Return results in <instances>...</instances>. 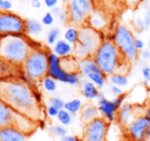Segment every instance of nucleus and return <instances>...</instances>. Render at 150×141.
Wrapping results in <instances>:
<instances>
[{
    "instance_id": "obj_1",
    "label": "nucleus",
    "mask_w": 150,
    "mask_h": 141,
    "mask_svg": "<svg viewBox=\"0 0 150 141\" xmlns=\"http://www.w3.org/2000/svg\"><path fill=\"white\" fill-rule=\"evenodd\" d=\"M0 100L34 121L40 119V103L36 100L33 87L21 79L0 80Z\"/></svg>"
},
{
    "instance_id": "obj_2",
    "label": "nucleus",
    "mask_w": 150,
    "mask_h": 141,
    "mask_svg": "<svg viewBox=\"0 0 150 141\" xmlns=\"http://www.w3.org/2000/svg\"><path fill=\"white\" fill-rule=\"evenodd\" d=\"M92 57L107 77L115 73L127 75L131 64L111 40L103 41Z\"/></svg>"
},
{
    "instance_id": "obj_3",
    "label": "nucleus",
    "mask_w": 150,
    "mask_h": 141,
    "mask_svg": "<svg viewBox=\"0 0 150 141\" xmlns=\"http://www.w3.org/2000/svg\"><path fill=\"white\" fill-rule=\"evenodd\" d=\"M33 50L31 39L26 35L4 36L0 42V58L16 67H22L23 62Z\"/></svg>"
},
{
    "instance_id": "obj_4",
    "label": "nucleus",
    "mask_w": 150,
    "mask_h": 141,
    "mask_svg": "<svg viewBox=\"0 0 150 141\" xmlns=\"http://www.w3.org/2000/svg\"><path fill=\"white\" fill-rule=\"evenodd\" d=\"M49 69V51L44 48L33 49L22 64V72L34 81H41Z\"/></svg>"
},
{
    "instance_id": "obj_5",
    "label": "nucleus",
    "mask_w": 150,
    "mask_h": 141,
    "mask_svg": "<svg viewBox=\"0 0 150 141\" xmlns=\"http://www.w3.org/2000/svg\"><path fill=\"white\" fill-rule=\"evenodd\" d=\"M112 41L130 64L138 60L140 51L136 48V37L128 26L124 24L117 25L112 33Z\"/></svg>"
},
{
    "instance_id": "obj_6",
    "label": "nucleus",
    "mask_w": 150,
    "mask_h": 141,
    "mask_svg": "<svg viewBox=\"0 0 150 141\" xmlns=\"http://www.w3.org/2000/svg\"><path fill=\"white\" fill-rule=\"evenodd\" d=\"M93 11L92 0H67L65 12L71 26L82 27L86 25L88 18Z\"/></svg>"
},
{
    "instance_id": "obj_7",
    "label": "nucleus",
    "mask_w": 150,
    "mask_h": 141,
    "mask_svg": "<svg viewBox=\"0 0 150 141\" xmlns=\"http://www.w3.org/2000/svg\"><path fill=\"white\" fill-rule=\"evenodd\" d=\"M26 35V20L11 11H0V37Z\"/></svg>"
},
{
    "instance_id": "obj_8",
    "label": "nucleus",
    "mask_w": 150,
    "mask_h": 141,
    "mask_svg": "<svg viewBox=\"0 0 150 141\" xmlns=\"http://www.w3.org/2000/svg\"><path fill=\"white\" fill-rule=\"evenodd\" d=\"M47 75L55 79L56 81L71 86H78L81 83V74L67 73L63 71L60 64V57H58L53 52H49V69Z\"/></svg>"
},
{
    "instance_id": "obj_9",
    "label": "nucleus",
    "mask_w": 150,
    "mask_h": 141,
    "mask_svg": "<svg viewBox=\"0 0 150 141\" xmlns=\"http://www.w3.org/2000/svg\"><path fill=\"white\" fill-rule=\"evenodd\" d=\"M105 40H106V32L105 31L99 32V31L94 30L87 25L80 27V36L78 43L87 50L90 56H93V54L96 52L100 44Z\"/></svg>"
},
{
    "instance_id": "obj_10",
    "label": "nucleus",
    "mask_w": 150,
    "mask_h": 141,
    "mask_svg": "<svg viewBox=\"0 0 150 141\" xmlns=\"http://www.w3.org/2000/svg\"><path fill=\"white\" fill-rule=\"evenodd\" d=\"M109 124L110 123L101 117L85 124L81 141H106Z\"/></svg>"
},
{
    "instance_id": "obj_11",
    "label": "nucleus",
    "mask_w": 150,
    "mask_h": 141,
    "mask_svg": "<svg viewBox=\"0 0 150 141\" xmlns=\"http://www.w3.org/2000/svg\"><path fill=\"white\" fill-rule=\"evenodd\" d=\"M149 126L150 120L147 119L144 115H135L125 129L129 137L133 141H144Z\"/></svg>"
},
{
    "instance_id": "obj_12",
    "label": "nucleus",
    "mask_w": 150,
    "mask_h": 141,
    "mask_svg": "<svg viewBox=\"0 0 150 141\" xmlns=\"http://www.w3.org/2000/svg\"><path fill=\"white\" fill-rule=\"evenodd\" d=\"M97 107H98L99 115L101 118L106 120L108 123H113L117 120V113L119 111V106L115 104L113 99L107 98L101 92L97 99Z\"/></svg>"
},
{
    "instance_id": "obj_13",
    "label": "nucleus",
    "mask_w": 150,
    "mask_h": 141,
    "mask_svg": "<svg viewBox=\"0 0 150 141\" xmlns=\"http://www.w3.org/2000/svg\"><path fill=\"white\" fill-rule=\"evenodd\" d=\"M87 26L93 28L96 31H104L106 28H108L109 20L105 13H103L100 10H93L86 22Z\"/></svg>"
},
{
    "instance_id": "obj_14",
    "label": "nucleus",
    "mask_w": 150,
    "mask_h": 141,
    "mask_svg": "<svg viewBox=\"0 0 150 141\" xmlns=\"http://www.w3.org/2000/svg\"><path fill=\"white\" fill-rule=\"evenodd\" d=\"M0 141H27V134L14 126L0 128Z\"/></svg>"
},
{
    "instance_id": "obj_15",
    "label": "nucleus",
    "mask_w": 150,
    "mask_h": 141,
    "mask_svg": "<svg viewBox=\"0 0 150 141\" xmlns=\"http://www.w3.org/2000/svg\"><path fill=\"white\" fill-rule=\"evenodd\" d=\"M18 113L8 106L4 101L0 100V128L6 126H14Z\"/></svg>"
},
{
    "instance_id": "obj_16",
    "label": "nucleus",
    "mask_w": 150,
    "mask_h": 141,
    "mask_svg": "<svg viewBox=\"0 0 150 141\" xmlns=\"http://www.w3.org/2000/svg\"><path fill=\"white\" fill-rule=\"evenodd\" d=\"M134 109L135 107L132 103L126 102L122 107H120L117 113V122L120 127L126 128L128 124L132 121V119L135 117L134 115Z\"/></svg>"
},
{
    "instance_id": "obj_17",
    "label": "nucleus",
    "mask_w": 150,
    "mask_h": 141,
    "mask_svg": "<svg viewBox=\"0 0 150 141\" xmlns=\"http://www.w3.org/2000/svg\"><path fill=\"white\" fill-rule=\"evenodd\" d=\"M74 50H75L74 45L69 44L64 39H59L52 47V52L60 58L74 55Z\"/></svg>"
},
{
    "instance_id": "obj_18",
    "label": "nucleus",
    "mask_w": 150,
    "mask_h": 141,
    "mask_svg": "<svg viewBox=\"0 0 150 141\" xmlns=\"http://www.w3.org/2000/svg\"><path fill=\"white\" fill-rule=\"evenodd\" d=\"M98 117H100L98 107L93 103L84 104L81 111H80V120H81V122L84 125L90 123V122H92L93 120H95Z\"/></svg>"
},
{
    "instance_id": "obj_19",
    "label": "nucleus",
    "mask_w": 150,
    "mask_h": 141,
    "mask_svg": "<svg viewBox=\"0 0 150 141\" xmlns=\"http://www.w3.org/2000/svg\"><path fill=\"white\" fill-rule=\"evenodd\" d=\"M79 72L81 75L87 77L91 73H98V72H102L100 70L93 57H87L84 60H79Z\"/></svg>"
},
{
    "instance_id": "obj_20",
    "label": "nucleus",
    "mask_w": 150,
    "mask_h": 141,
    "mask_svg": "<svg viewBox=\"0 0 150 141\" xmlns=\"http://www.w3.org/2000/svg\"><path fill=\"white\" fill-rule=\"evenodd\" d=\"M82 94L88 100L98 99L99 95L101 94L100 89L95 84L90 81H85L82 85Z\"/></svg>"
},
{
    "instance_id": "obj_21",
    "label": "nucleus",
    "mask_w": 150,
    "mask_h": 141,
    "mask_svg": "<svg viewBox=\"0 0 150 141\" xmlns=\"http://www.w3.org/2000/svg\"><path fill=\"white\" fill-rule=\"evenodd\" d=\"M60 64L63 71L67 73H80L79 72V60L75 55L69 57L60 58Z\"/></svg>"
},
{
    "instance_id": "obj_22",
    "label": "nucleus",
    "mask_w": 150,
    "mask_h": 141,
    "mask_svg": "<svg viewBox=\"0 0 150 141\" xmlns=\"http://www.w3.org/2000/svg\"><path fill=\"white\" fill-rule=\"evenodd\" d=\"M16 68L18 67L10 64L9 62L0 58V80L12 78L14 74L16 73Z\"/></svg>"
},
{
    "instance_id": "obj_23",
    "label": "nucleus",
    "mask_w": 150,
    "mask_h": 141,
    "mask_svg": "<svg viewBox=\"0 0 150 141\" xmlns=\"http://www.w3.org/2000/svg\"><path fill=\"white\" fill-rule=\"evenodd\" d=\"M43 25L41 22L35 18H28L26 20V35L36 36L42 32Z\"/></svg>"
},
{
    "instance_id": "obj_24",
    "label": "nucleus",
    "mask_w": 150,
    "mask_h": 141,
    "mask_svg": "<svg viewBox=\"0 0 150 141\" xmlns=\"http://www.w3.org/2000/svg\"><path fill=\"white\" fill-rule=\"evenodd\" d=\"M79 36H80V28L76 26H69L65 29L64 33H63V39L69 44L75 46L79 41Z\"/></svg>"
},
{
    "instance_id": "obj_25",
    "label": "nucleus",
    "mask_w": 150,
    "mask_h": 141,
    "mask_svg": "<svg viewBox=\"0 0 150 141\" xmlns=\"http://www.w3.org/2000/svg\"><path fill=\"white\" fill-rule=\"evenodd\" d=\"M107 80L109 81L110 85L117 86V87H120V88L127 87L129 84V78H128V76L125 75V74H120V73L112 74V75L107 77Z\"/></svg>"
},
{
    "instance_id": "obj_26",
    "label": "nucleus",
    "mask_w": 150,
    "mask_h": 141,
    "mask_svg": "<svg viewBox=\"0 0 150 141\" xmlns=\"http://www.w3.org/2000/svg\"><path fill=\"white\" fill-rule=\"evenodd\" d=\"M88 79V81L92 82L93 84L97 86L99 89H102L103 87H105L107 82V76L105 75L103 72H98V73H91L86 77Z\"/></svg>"
},
{
    "instance_id": "obj_27",
    "label": "nucleus",
    "mask_w": 150,
    "mask_h": 141,
    "mask_svg": "<svg viewBox=\"0 0 150 141\" xmlns=\"http://www.w3.org/2000/svg\"><path fill=\"white\" fill-rule=\"evenodd\" d=\"M83 101L79 98H74L69 101L65 102L64 104V109L67 111L69 113H71V115H77L81 111L82 107H83Z\"/></svg>"
},
{
    "instance_id": "obj_28",
    "label": "nucleus",
    "mask_w": 150,
    "mask_h": 141,
    "mask_svg": "<svg viewBox=\"0 0 150 141\" xmlns=\"http://www.w3.org/2000/svg\"><path fill=\"white\" fill-rule=\"evenodd\" d=\"M41 85H42V87H43V89L47 92H55L56 89H57L56 80L51 78L48 75L41 80Z\"/></svg>"
},
{
    "instance_id": "obj_29",
    "label": "nucleus",
    "mask_w": 150,
    "mask_h": 141,
    "mask_svg": "<svg viewBox=\"0 0 150 141\" xmlns=\"http://www.w3.org/2000/svg\"><path fill=\"white\" fill-rule=\"evenodd\" d=\"M73 115H71V113H69V111L63 108L59 111V113H58L56 119L58 120V122H59L61 125L65 127V126L71 125V123H73Z\"/></svg>"
},
{
    "instance_id": "obj_30",
    "label": "nucleus",
    "mask_w": 150,
    "mask_h": 141,
    "mask_svg": "<svg viewBox=\"0 0 150 141\" xmlns=\"http://www.w3.org/2000/svg\"><path fill=\"white\" fill-rule=\"evenodd\" d=\"M48 132L51 134L52 136L55 137H63V136L67 135V130L65 129L64 126L62 125H52L48 128Z\"/></svg>"
},
{
    "instance_id": "obj_31",
    "label": "nucleus",
    "mask_w": 150,
    "mask_h": 141,
    "mask_svg": "<svg viewBox=\"0 0 150 141\" xmlns=\"http://www.w3.org/2000/svg\"><path fill=\"white\" fill-rule=\"evenodd\" d=\"M60 31L58 28H52L49 30V32L47 33L46 36V42H47L48 45L53 46L56 42L58 41V37H59Z\"/></svg>"
},
{
    "instance_id": "obj_32",
    "label": "nucleus",
    "mask_w": 150,
    "mask_h": 141,
    "mask_svg": "<svg viewBox=\"0 0 150 141\" xmlns=\"http://www.w3.org/2000/svg\"><path fill=\"white\" fill-rule=\"evenodd\" d=\"M133 28H134V30L136 31L137 33H143L146 30L144 20L141 18H136L133 21Z\"/></svg>"
},
{
    "instance_id": "obj_33",
    "label": "nucleus",
    "mask_w": 150,
    "mask_h": 141,
    "mask_svg": "<svg viewBox=\"0 0 150 141\" xmlns=\"http://www.w3.org/2000/svg\"><path fill=\"white\" fill-rule=\"evenodd\" d=\"M41 23L44 26H51L54 23V16L52 14L51 11H47L44 13V16L41 18Z\"/></svg>"
},
{
    "instance_id": "obj_34",
    "label": "nucleus",
    "mask_w": 150,
    "mask_h": 141,
    "mask_svg": "<svg viewBox=\"0 0 150 141\" xmlns=\"http://www.w3.org/2000/svg\"><path fill=\"white\" fill-rule=\"evenodd\" d=\"M64 104H65V102L59 97H51L49 99V106L56 107V108H58L59 111L64 108Z\"/></svg>"
},
{
    "instance_id": "obj_35",
    "label": "nucleus",
    "mask_w": 150,
    "mask_h": 141,
    "mask_svg": "<svg viewBox=\"0 0 150 141\" xmlns=\"http://www.w3.org/2000/svg\"><path fill=\"white\" fill-rule=\"evenodd\" d=\"M142 77L145 85L150 84V66H145L142 69Z\"/></svg>"
},
{
    "instance_id": "obj_36",
    "label": "nucleus",
    "mask_w": 150,
    "mask_h": 141,
    "mask_svg": "<svg viewBox=\"0 0 150 141\" xmlns=\"http://www.w3.org/2000/svg\"><path fill=\"white\" fill-rule=\"evenodd\" d=\"M144 16H143V20L145 23V27L146 29H150V4L144 7Z\"/></svg>"
},
{
    "instance_id": "obj_37",
    "label": "nucleus",
    "mask_w": 150,
    "mask_h": 141,
    "mask_svg": "<svg viewBox=\"0 0 150 141\" xmlns=\"http://www.w3.org/2000/svg\"><path fill=\"white\" fill-rule=\"evenodd\" d=\"M109 91H110L111 95H112L113 97H117V96H120L125 93V92L122 91V88L117 87V86H115V85L109 86Z\"/></svg>"
},
{
    "instance_id": "obj_38",
    "label": "nucleus",
    "mask_w": 150,
    "mask_h": 141,
    "mask_svg": "<svg viewBox=\"0 0 150 141\" xmlns=\"http://www.w3.org/2000/svg\"><path fill=\"white\" fill-rule=\"evenodd\" d=\"M12 8V3L10 0H3L0 2V11H10Z\"/></svg>"
},
{
    "instance_id": "obj_39",
    "label": "nucleus",
    "mask_w": 150,
    "mask_h": 141,
    "mask_svg": "<svg viewBox=\"0 0 150 141\" xmlns=\"http://www.w3.org/2000/svg\"><path fill=\"white\" fill-rule=\"evenodd\" d=\"M112 99H113V101L115 102V104H117V106H119V108H120V107H122L127 102V94L124 93L122 95H120V96L113 97Z\"/></svg>"
},
{
    "instance_id": "obj_40",
    "label": "nucleus",
    "mask_w": 150,
    "mask_h": 141,
    "mask_svg": "<svg viewBox=\"0 0 150 141\" xmlns=\"http://www.w3.org/2000/svg\"><path fill=\"white\" fill-rule=\"evenodd\" d=\"M46 113H47V115L49 118H57L58 113H59V109L52 106H47Z\"/></svg>"
},
{
    "instance_id": "obj_41",
    "label": "nucleus",
    "mask_w": 150,
    "mask_h": 141,
    "mask_svg": "<svg viewBox=\"0 0 150 141\" xmlns=\"http://www.w3.org/2000/svg\"><path fill=\"white\" fill-rule=\"evenodd\" d=\"M139 57H140L142 60H144V62L150 60V50L149 49H143L142 51H140Z\"/></svg>"
},
{
    "instance_id": "obj_42",
    "label": "nucleus",
    "mask_w": 150,
    "mask_h": 141,
    "mask_svg": "<svg viewBox=\"0 0 150 141\" xmlns=\"http://www.w3.org/2000/svg\"><path fill=\"white\" fill-rule=\"evenodd\" d=\"M59 0H43L44 4L46 5V7L48 8H53L55 6H57V3Z\"/></svg>"
},
{
    "instance_id": "obj_43",
    "label": "nucleus",
    "mask_w": 150,
    "mask_h": 141,
    "mask_svg": "<svg viewBox=\"0 0 150 141\" xmlns=\"http://www.w3.org/2000/svg\"><path fill=\"white\" fill-rule=\"evenodd\" d=\"M136 48L139 51H142L143 49H145V42L140 38H136Z\"/></svg>"
},
{
    "instance_id": "obj_44",
    "label": "nucleus",
    "mask_w": 150,
    "mask_h": 141,
    "mask_svg": "<svg viewBox=\"0 0 150 141\" xmlns=\"http://www.w3.org/2000/svg\"><path fill=\"white\" fill-rule=\"evenodd\" d=\"M30 4L33 8L35 9H40L42 7V1L41 0H31L30 1Z\"/></svg>"
},
{
    "instance_id": "obj_45",
    "label": "nucleus",
    "mask_w": 150,
    "mask_h": 141,
    "mask_svg": "<svg viewBox=\"0 0 150 141\" xmlns=\"http://www.w3.org/2000/svg\"><path fill=\"white\" fill-rule=\"evenodd\" d=\"M126 1V3L128 4V5L132 6V7H135V6H138L140 3H142L143 0H125Z\"/></svg>"
},
{
    "instance_id": "obj_46",
    "label": "nucleus",
    "mask_w": 150,
    "mask_h": 141,
    "mask_svg": "<svg viewBox=\"0 0 150 141\" xmlns=\"http://www.w3.org/2000/svg\"><path fill=\"white\" fill-rule=\"evenodd\" d=\"M57 18H58V20H59L61 23H63V24H64V23H67V22H69V18H67V12H65V11L61 12Z\"/></svg>"
},
{
    "instance_id": "obj_47",
    "label": "nucleus",
    "mask_w": 150,
    "mask_h": 141,
    "mask_svg": "<svg viewBox=\"0 0 150 141\" xmlns=\"http://www.w3.org/2000/svg\"><path fill=\"white\" fill-rule=\"evenodd\" d=\"M51 12H52V14H53V16H58L61 12H62V9H61L60 7H58V6H55V7L51 8Z\"/></svg>"
},
{
    "instance_id": "obj_48",
    "label": "nucleus",
    "mask_w": 150,
    "mask_h": 141,
    "mask_svg": "<svg viewBox=\"0 0 150 141\" xmlns=\"http://www.w3.org/2000/svg\"><path fill=\"white\" fill-rule=\"evenodd\" d=\"M67 141H81V140L75 135H67Z\"/></svg>"
},
{
    "instance_id": "obj_49",
    "label": "nucleus",
    "mask_w": 150,
    "mask_h": 141,
    "mask_svg": "<svg viewBox=\"0 0 150 141\" xmlns=\"http://www.w3.org/2000/svg\"><path fill=\"white\" fill-rule=\"evenodd\" d=\"M144 115H145V117H146L148 120H150V107H147V108L145 109Z\"/></svg>"
},
{
    "instance_id": "obj_50",
    "label": "nucleus",
    "mask_w": 150,
    "mask_h": 141,
    "mask_svg": "<svg viewBox=\"0 0 150 141\" xmlns=\"http://www.w3.org/2000/svg\"><path fill=\"white\" fill-rule=\"evenodd\" d=\"M144 141H150V126H149L148 130H147V132H146V136H145Z\"/></svg>"
},
{
    "instance_id": "obj_51",
    "label": "nucleus",
    "mask_w": 150,
    "mask_h": 141,
    "mask_svg": "<svg viewBox=\"0 0 150 141\" xmlns=\"http://www.w3.org/2000/svg\"><path fill=\"white\" fill-rule=\"evenodd\" d=\"M147 47H148V49L150 50V39L148 40V43H147Z\"/></svg>"
},
{
    "instance_id": "obj_52",
    "label": "nucleus",
    "mask_w": 150,
    "mask_h": 141,
    "mask_svg": "<svg viewBox=\"0 0 150 141\" xmlns=\"http://www.w3.org/2000/svg\"><path fill=\"white\" fill-rule=\"evenodd\" d=\"M67 0H60V2H62V3H67Z\"/></svg>"
},
{
    "instance_id": "obj_53",
    "label": "nucleus",
    "mask_w": 150,
    "mask_h": 141,
    "mask_svg": "<svg viewBox=\"0 0 150 141\" xmlns=\"http://www.w3.org/2000/svg\"><path fill=\"white\" fill-rule=\"evenodd\" d=\"M146 1L148 2V3H150V0H146Z\"/></svg>"
},
{
    "instance_id": "obj_54",
    "label": "nucleus",
    "mask_w": 150,
    "mask_h": 141,
    "mask_svg": "<svg viewBox=\"0 0 150 141\" xmlns=\"http://www.w3.org/2000/svg\"><path fill=\"white\" fill-rule=\"evenodd\" d=\"M0 42H1V37H0Z\"/></svg>"
},
{
    "instance_id": "obj_55",
    "label": "nucleus",
    "mask_w": 150,
    "mask_h": 141,
    "mask_svg": "<svg viewBox=\"0 0 150 141\" xmlns=\"http://www.w3.org/2000/svg\"><path fill=\"white\" fill-rule=\"evenodd\" d=\"M1 1H3V0H0V2H1Z\"/></svg>"
},
{
    "instance_id": "obj_56",
    "label": "nucleus",
    "mask_w": 150,
    "mask_h": 141,
    "mask_svg": "<svg viewBox=\"0 0 150 141\" xmlns=\"http://www.w3.org/2000/svg\"><path fill=\"white\" fill-rule=\"evenodd\" d=\"M93 1H94V0H92V2H93Z\"/></svg>"
}]
</instances>
